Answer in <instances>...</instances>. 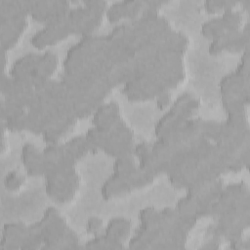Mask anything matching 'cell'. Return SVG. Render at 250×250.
<instances>
[{
    "label": "cell",
    "mask_w": 250,
    "mask_h": 250,
    "mask_svg": "<svg viewBox=\"0 0 250 250\" xmlns=\"http://www.w3.org/2000/svg\"><path fill=\"white\" fill-rule=\"evenodd\" d=\"M222 104L226 112L228 114L244 112L245 111V104L238 97L234 96H221Z\"/></svg>",
    "instance_id": "cell-17"
},
{
    "label": "cell",
    "mask_w": 250,
    "mask_h": 250,
    "mask_svg": "<svg viewBox=\"0 0 250 250\" xmlns=\"http://www.w3.org/2000/svg\"><path fill=\"white\" fill-rule=\"evenodd\" d=\"M64 153V148H63V143H52V144H47V146L44 147L42 150V154L44 158L48 161H57L62 154Z\"/></svg>",
    "instance_id": "cell-19"
},
{
    "label": "cell",
    "mask_w": 250,
    "mask_h": 250,
    "mask_svg": "<svg viewBox=\"0 0 250 250\" xmlns=\"http://www.w3.org/2000/svg\"><path fill=\"white\" fill-rule=\"evenodd\" d=\"M27 226L21 222L7 223L3 226L2 236L0 241L1 250L21 249V243L25 236Z\"/></svg>",
    "instance_id": "cell-2"
},
{
    "label": "cell",
    "mask_w": 250,
    "mask_h": 250,
    "mask_svg": "<svg viewBox=\"0 0 250 250\" xmlns=\"http://www.w3.org/2000/svg\"><path fill=\"white\" fill-rule=\"evenodd\" d=\"M223 20L225 21L228 29H237L239 28V24L241 22V14L240 12L230 9V10H226L224 13L221 15Z\"/></svg>",
    "instance_id": "cell-21"
},
{
    "label": "cell",
    "mask_w": 250,
    "mask_h": 250,
    "mask_svg": "<svg viewBox=\"0 0 250 250\" xmlns=\"http://www.w3.org/2000/svg\"><path fill=\"white\" fill-rule=\"evenodd\" d=\"M241 5H242L244 10H249V8H250V1L249 0H243L241 2Z\"/></svg>",
    "instance_id": "cell-27"
},
{
    "label": "cell",
    "mask_w": 250,
    "mask_h": 250,
    "mask_svg": "<svg viewBox=\"0 0 250 250\" xmlns=\"http://www.w3.org/2000/svg\"><path fill=\"white\" fill-rule=\"evenodd\" d=\"M150 151V144L146 142H141L134 146L133 154L136 155L139 159L146 156Z\"/></svg>",
    "instance_id": "cell-24"
},
{
    "label": "cell",
    "mask_w": 250,
    "mask_h": 250,
    "mask_svg": "<svg viewBox=\"0 0 250 250\" xmlns=\"http://www.w3.org/2000/svg\"><path fill=\"white\" fill-rule=\"evenodd\" d=\"M159 219V211L153 207H146L139 212L140 223L148 228L158 227Z\"/></svg>",
    "instance_id": "cell-16"
},
{
    "label": "cell",
    "mask_w": 250,
    "mask_h": 250,
    "mask_svg": "<svg viewBox=\"0 0 250 250\" xmlns=\"http://www.w3.org/2000/svg\"><path fill=\"white\" fill-rule=\"evenodd\" d=\"M197 208H198L197 199L189 194H186L185 196L181 197L177 201L176 207L174 209L180 215L195 216L197 218Z\"/></svg>",
    "instance_id": "cell-13"
},
{
    "label": "cell",
    "mask_w": 250,
    "mask_h": 250,
    "mask_svg": "<svg viewBox=\"0 0 250 250\" xmlns=\"http://www.w3.org/2000/svg\"><path fill=\"white\" fill-rule=\"evenodd\" d=\"M83 248L90 249H121L123 248V244L121 241H118L114 238L107 236L104 232H100L94 235L93 238L88 240Z\"/></svg>",
    "instance_id": "cell-10"
},
{
    "label": "cell",
    "mask_w": 250,
    "mask_h": 250,
    "mask_svg": "<svg viewBox=\"0 0 250 250\" xmlns=\"http://www.w3.org/2000/svg\"><path fill=\"white\" fill-rule=\"evenodd\" d=\"M58 64V58L56 54L51 51L47 50L43 54L39 56L37 64L32 72L37 73L43 77L50 78V75L54 72Z\"/></svg>",
    "instance_id": "cell-7"
},
{
    "label": "cell",
    "mask_w": 250,
    "mask_h": 250,
    "mask_svg": "<svg viewBox=\"0 0 250 250\" xmlns=\"http://www.w3.org/2000/svg\"><path fill=\"white\" fill-rule=\"evenodd\" d=\"M21 160L25 167V170L45 162V158L42 152H39L35 146L30 143H26L22 146L21 151Z\"/></svg>",
    "instance_id": "cell-9"
},
{
    "label": "cell",
    "mask_w": 250,
    "mask_h": 250,
    "mask_svg": "<svg viewBox=\"0 0 250 250\" xmlns=\"http://www.w3.org/2000/svg\"><path fill=\"white\" fill-rule=\"evenodd\" d=\"M136 166L133 155L117 157L113 163V173L126 177L136 168Z\"/></svg>",
    "instance_id": "cell-15"
},
{
    "label": "cell",
    "mask_w": 250,
    "mask_h": 250,
    "mask_svg": "<svg viewBox=\"0 0 250 250\" xmlns=\"http://www.w3.org/2000/svg\"><path fill=\"white\" fill-rule=\"evenodd\" d=\"M128 10V0L116 1L107 6L105 14L109 21L114 22L119 21L121 18H126Z\"/></svg>",
    "instance_id": "cell-14"
},
{
    "label": "cell",
    "mask_w": 250,
    "mask_h": 250,
    "mask_svg": "<svg viewBox=\"0 0 250 250\" xmlns=\"http://www.w3.org/2000/svg\"><path fill=\"white\" fill-rule=\"evenodd\" d=\"M39 56L38 54L28 53L16 60L10 69V76L17 78L31 75L32 70L37 64Z\"/></svg>",
    "instance_id": "cell-5"
},
{
    "label": "cell",
    "mask_w": 250,
    "mask_h": 250,
    "mask_svg": "<svg viewBox=\"0 0 250 250\" xmlns=\"http://www.w3.org/2000/svg\"><path fill=\"white\" fill-rule=\"evenodd\" d=\"M103 221L98 217H91L88 219L86 224V231L93 235H96L101 232Z\"/></svg>",
    "instance_id": "cell-23"
},
{
    "label": "cell",
    "mask_w": 250,
    "mask_h": 250,
    "mask_svg": "<svg viewBox=\"0 0 250 250\" xmlns=\"http://www.w3.org/2000/svg\"><path fill=\"white\" fill-rule=\"evenodd\" d=\"M131 229V222L123 217L112 218L106 225L104 232L118 241H123L127 238Z\"/></svg>",
    "instance_id": "cell-6"
},
{
    "label": "cell",
    "mask_w": 250,
    "mask_h": 250,
    "mask_svg": "<svg viewBox=\"0 0 250 250\" xmlns=\"http://www.w3.org/2000/svg\"><path fill=\"white\" fill-rule=\"evenodd\" d=\"M200 133L209 141H212L213 143L217 142L220 139V122L203 119Z\"/></svg>",
    "instance_id": "cell-18"
},
{
    "label": "cell",
    "mask_w": 250,
    "mask_h": 250,
    "mask_svg": "<svg viewBox=\"0 0 250 250\" xmlns=\"http://www.w3.org/2000/svg\"><path fill=\"white\" fill-rule=\"evenodd\" d=\"M225 30H229L222 16L213 17L201 24V34L207 38H215Z\"/></svg>",
    "instance_id": "cell-12"
},
{
    "label": "cell",
    "mask_w": 250,
    "mask_h": 250,
    "mask_svg": "<svg viewBox=\"0 0 250 250\" xmlns=\"http://www.w3.org/2000/svg\"><path fill=\"white\" fill-rule=\"evenodd\" d=\"M24 178L18 171H10L4 178V186L7 190H16L23 183Z\"/></svg>",
    "instance_id": "cell-22"
},
{
    "label": "cell",
    "mask_w": 250,
    "mask_h": 250,
    "mask_svg": "<svg viewBox=\"0 0 250 250\" xmlns=\"http://www.w3.org/2000/svg\"><path fill=\"white\" fill-rule=\"evenodd\" d=\"M156 106L158 108H165L171 102V95L169 94L168 91L161 93L160 95H158L156 98Z\"/></svg>",
    "instance_id": "cell-26"
},
{
    "label": "cell",
    "mask_w": 250,
    "mask_h": 250,
    "mask_svg": "<svg viewBox=\"0 0 250 250\" xmlns=\"http://www.w3.org/2000/svg\"><path fill=\"white\" fill-rule=\"evenodd\" d=\"M129 248L131 249H148V244L140 236L135 234L129 241Z\"/></svg>",
    "instance_id": "cell-25"
},
{
    "label": "cell",
    "mask_w": 250,
    "mask_h": 250,
    "mask_svg": "<svg viewBox=\"0 0 250 250\" xmlns=\"http://www.w3.org/2000/svg\"><path fill=\"white\" fill-rule=\"evenodd\" d=\"M119 117V105L115 102L103 103L94 111L92 124L95 127L109 130Z\"/></svg>",
    "instance_id": "cell-3"
},
{
    "label": "cell",
    "mask_w": 250,
    "mask_h": 250,
    "mask_svg": "<svg viewBox=\"0 0 250 250\" xmlns=\"http://www.w3.org/2000/svg\"><path fill=\"white\" fill-rule=\"evenodd\" d=\"M69 28L67 23V18L49 21L38 29L30 38V43L38 48H44L46 46L57 43L58 41L65 38L69 34Z\"/></svg>",
    "instance_id": "cell-1"
},
{
    "label": "cell",
    "mask_w": 250,
    "mask_h": 250,
    "mask_svg": "<svg viewBox=\"0 0 250 250\" xmlns=\"http://www.w3.org/2000/svg\"><path fill=\"white\" fill-rule=\"evenodd\" d=\"M132 189V186L126 177L112 173L103 184L101 188V194L104 199H109L111 197L127 193Z\"/></svg>",
    "instance_id": "cell-4"
},
{
    "label": "cell",
    "mask_w": 250,
    "mask_h": 250,
    "mask_svg": "<svg viewBox=\"0 0 250 250\" xmlns=\"http://www.w3.org/2000/svg\"><path fill=\"white\" fill-rule=\"evenodd\" d=\"M108 132H105L98 127H91L85 134L89 152H96L99 149H103L106 140Z\"/></svg>",
    "instance_id": "cell-11"
},
{
    "label": "cell",
    "mask_w": 250,
    "mask_h": 250,
    "mask_svg": "<svg viewBox=\"0 0 250 250\" xmlns=\"http://www.w3.org/2000/svg\"><path fill=\"white\" fill-rule=\"evenodd\" d=\"M63 148L66 154L72 156L76 160L89 152L85 135H78L69 139L63 143Z\"/></svg>",
    "instance_id": "cell-8"
},
{
    "label": "cell",
    "mask_w": 250,
    "mask_h": 250,
    "mask_svg": "<svg viewBox=\"0 0 250 250\" xmlns=\"http://www.w3.org/2000/svg\"><path fill=\"white\" fill-rule=\"evenodd\" d=\"M236 2L232 0H206L204 7L209 13H216L220 10H230L235 7Z\"/></svg>",
    "instance_id": "cell-20"
}]
</instances>
